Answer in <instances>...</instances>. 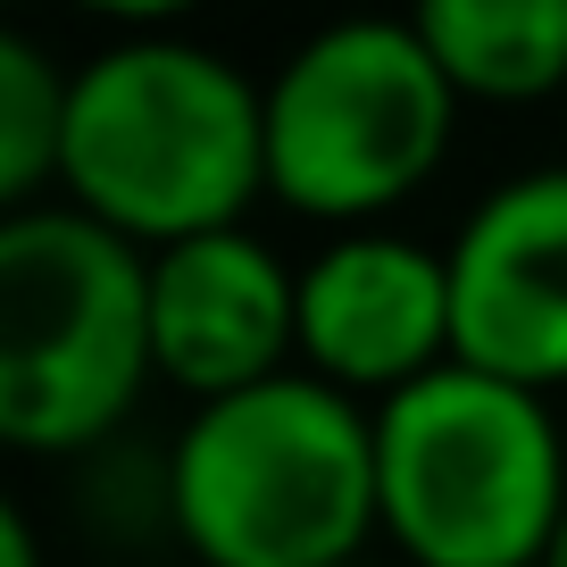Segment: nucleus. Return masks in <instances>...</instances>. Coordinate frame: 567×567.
Instances as JSON below:
<instances>
[{
  "instance_id": "obj_1",
  "label": "nucleus",
  "mask_w": 567,
  "mask_h": 567,
  "mask_svg": "<svg viewBox=\"0 0 567 567\" xmlns=\"http://www.w3.org/2000/svg\"><path fill=\"white\" fill-rule=\"evenodd\" d=\"M59 193L134 250L243 226L267 200V84L184 34L101 42L75 59Z\"/></svg>"
},
{
  "instance_id": "obj_2",
  "label": "nucleus",
  "mask_w": 567,
  "mask_h": 567,
  "mask_svg": "<svg viewBox=\"0 0 567 567\" xmlns=\"http://www.w3.org/2000/svg\"><path fill=\"white\" fill-rule=\"evenodd\" d=\"M167 526L200 567H359L384 534L375 409L309 368L193 409L167 451Z\"/></svg>"
},
{
  "instance_id": "obj_3",
  "label": "nucleus",
  "mask_w": 567,
  "mask_h": 567,
  "mask_svg": "<svg viewBox=\"0 0 567 567\" xmlns=\"http://www.w3.org/2000/svg\"><path fill=\"white\" fill-rule=\"evenodd\" d=\"M375 509L409 567H543L567 526V434L543 392L434 368L375 409Z\"/></svg>"
},
{
  "instance_id": "obj_4",
  "label": "nucleus",
  "mask_w": 567,
  "mask_h": 567,
  "mask_svg": "<svg viewBox=\"0 0 567 567\" xmlns=\"http://www.w3.org/2000/svg\"><path fill=\"white\" fill-rule=\"evenodd\" d=\"M159 384L151 250L117 243L68 200L0 226V434L68 460L117 434Z\"/></svg>"
},
{
  "instance_id": "obj_5",
  "label": "nucleus",
  "mask_w": 567,
  "mask_h": 567,
  "mask_svg": "<svg viewBox=\"0 0 567 567\" xmlns=\"http://www.w3.org/2000/svg\"><path fill=\"white\" fill-rule=\"evenodd\" d=\"M460 92L417 18H351L267 75V200L334 234L401 209L451 151Z\"/></svg>"
},
{
  "instance_id": "obj_6",
  "label": "nucleus",
  "mask_w": 567,
  "mask_h": 567,
  "mask_svg": "<svg viewBox=\"0 0 567 567\" xmlns=\"http://www.w3.org/2000/svg\"><path fill=\"white\" fill-rule=\"evenodd\" d=\"M451 334L460 368L501 384H567V167L509 176L451 234Z\"/></svg>"
},
{
  "instance_id": "obj_7",
  "label": "nucleus",
  "mask_w": 567,
  "mask_h": 567,
  "mask_svg": "<svg viewBox=\"0 0 567 567\" xmlns=\"http://www.w3.org/2000/svg\"><path fill=\"white\" fill-rule=\"evenodd\" d=\"M460 359L451 334V250L359 226L301 267V368L351 401L384 409Z\"/></svg>"
},
{
  "instance_id": "obj_8",
  "label": "nucleus",
  "mask_w": 567,
  "mask_h": 567,
  "mask_svg": "<svg viewBox=\"0 0 567 567\" xmlns=\"http://www.w3.org/2000/svg\"><path fill=\"white\" fill-rule=\"evenodd\" d=\"M151 351H159V384L193 392V409L292 375L301 267H284L250 226L151 250Z\"/></svg>"
},
{
  "instance_id": "obj_9",
  "label": "nucleus",
  "mask_w": 567,
  "mask_h": 567,
  "mask_svg": "<svg viewBox=\"0 0 567 567\" xmlns=\"http://www.w3.org/2000/svg\"><path fill=\"white\" fill-rule=\"evenodd\" d=\"M417 34L460 101H567V0H434Z\"/></svg>"
},
{
  "instance_id": "obj_10",
  "label": "nucleus",
  "mask_w": 567,
  "mask_h": 567,
  "mask_svg": "<svg viewBox=\"0 0 567 567\" xmlns=\"http://www.w3.org/2000/svg\"><path fill=\"white\" fill-rule=\"evenodd\" d=\"M68 109L75 68H59L34 34H0V200L9 217L51 209V184L68 176Z\"/></svg>"
},
{
  "instance_id": "obj_11",
  "label": "nucleus",
  "mask_w": 567,
  "mask_h": 567,
  "mask_svg": "<svg viewBox=\"0 0 567 567\" xmlns=\"http://www.w3.org/2000/svg\"><path fill=\"white\" fill-rule=\"evenodd\" d=\"M0 567H42V550H34V517L9 501L0 509Z\"/></svg>"
},
{
  "instance_id": "obj_12",
  "label": "nucleus",
  "mask_w": 567,
  "mask_h": 567,
  "mask_svg": "<svg viewBox=\"0 0 567 567\" xmlns=\"http://www.w3.org/2000/svg\"><path fill=\"white\" fill-rule=\"evenodd\" d=\"M543 567H567V526H559V543H550V559Z\"/></svg>"
},
{
  "instance_id": "obj_13",
  "label": "nucleus",
  "mask_w": 567,
  "mask_h": 567,
  "mask_svg": "<svg viewBox=\"0 0 567 567\" xmlns=\"http://www.w3.org/2000/svg\"><path fill=\"white\" fill-rule=\"evenodd\" d=\"M359 567H368V559H359Z\"/></svg>"
}]
</instances>
